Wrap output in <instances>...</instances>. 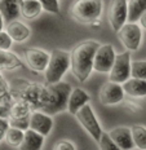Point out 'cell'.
<instances>
[{"mask_svg": "<svg viewBox=\"0 0 146 150\" xmlns=\"http://www.w3.org/2000/svg\"><path fill=\"white\" fill-rule=\"evenodd\" d=\"M101 44L96 40H85L74 47L71 51V69L79 82H87L93 71V60L96 51Z\"/></svg>", "mask_w": 146, "mask_h": 150, "instance_id": "cell-1", "label": "cell"}, {"mask_svg": "<svg viewBox=\"0 0 146 150\" xmlns=\"http://www.w3.org/2000/svg\"><path fill=\"white\" fill-rule=\"evenodd\" d=\"M14 87H12L14 100H22L34 110H43L49 101L48 86L34 82H26L25 79H16Z\"/></svg>", "mask_w": 146, "mask_h": 150, "instance_id": "cell-2", "label": "cell"}, {"mask_svg": "<svg viewBox=\"0 0 146 150\" xmlns=\"http://www.w3.org/2000/svg\"><path fill=\"white\" fill-rule=\"evenodd\" d=\"M71 69V52L63 49H54L51 53V60L44 71L45 82L48 84L58 83L65 74Z\"/></svg>", "mask_w": 146, "mask_h": 150, "instance_id": "cell-3", "label": "cell"}, {"mask_svg": "<svg viewBox=\"0 0 146 150\" xmlns=\"http://www.w3.org/2000/svg\"><path fill=\"white\" fill-rule=\"evenodd\" d=\"M48 88H49V93H51L49 101L42 111H44L49 115H56L61 111L67 110L69 98L71 95V91H73L71 84L61 80L58 83L48 84Z\"/></svg>", "mask_w": 146, "mask_h": 150, "instance_id": "cell-4", "label": "cell"}, {"mask_svg": "<svg viewBox=\"0 0 146 150\" xmlns=\"http://www.w3.org/2000/svg\"><path fill=\"white\" fill-rule=\"evenodd\" d=\"M104 11V0H76L71 7V16L80 23L91 25L100 20Z\"/></svg>", "mask_w": 146, "mask_h": 150, "instance_id": "cell-5", "label": "cell"}, {"mask_svg": "<svg viewBox=\"0 0 146 150\" xmlns=\"http://www.w3.org/2000/svg\"><path fill=\"white\" fill-rule=\"evenodd\" d=\"M75 117H76L78 122L82 124V127L89 133V136H91L96 142L100 141L104 131H102V127H101L100 122H98V119H97V117H96L95 111H93L92 106L89 104L84 105L79 111L76 112Z\"/></svg>", "mask_w": 146, "mask_h": 150, "instance_id": "cell-6", "label": "cell"}, {"mask_svg": "<svg viewBox=\"0 0 146 150\" xmlns=\"http://www.w3.org/2000/svg\"><path fill=\"white\" fill-rule=\"evenodd\" d=\"M124 48L129 52H137L142 43V27L137 22H127L116 33Z\"/></svg>", "mask_w": 146, "mask_h": 150, "instance_id": "cell-7", "label": "cell"}, {"mask_svg": "<svg viewBox=\"0 0 146 150\" xmlns=\"http://www.w3.org/2000/svg\"><path fill=\"white\" fill-rule=\"evenodd\" d=\"M107 20L115 33L128 22V0H110L107 8Z\"/></svg>", "mask_w": 146, "mask_h": 150, "instance_id": "cell-8", "label": "cell"}, {"mask_svg": "<svg viewBox=\"0 0 146 150\" xmlns=\"http://www.w3.org/2000/svg\"><path fill=\"white\" fill-rule=\"evenodd\" d=\"M131 65H132V58L129 51H124L119 53V54H116V60L114 62V66L109 73V80L119 84L127 82L129 78H132Z\"/></svg>", "mask_w": 146, "mask_h": 150, "instance_id": "cell-9", "label": "cell"}, {"mask_svg": "<svg viewBox=\"0 0 146 150\" xmlns=\"http://www.w3.org/2000/svg\"><path fill=\"white\" fill-rule=\"evenodd\" d=\"M116 60L115 49L111 44H101L96 51L93 60V70L100 74H109Z\"/></svg>", "mask_w": 146, "mask_h": 150, "instance_id": "cell-10", "label": "cell"}, {"mask_svg": "<svg viewBox=\"0 0 146 150\" xmlns=\"http://www.w3.org/2000/svg\"><path fill=\"white\" fill-rule=\"evenodd\" d=\"M124 97H126V92H124L123 84L110 82V80L102 84L100 92H98L100 102L105 106L119 105L120 102L124 101Z\"/></svg>", "mask_w": 146, "mask_h": 150, "instance_id": "cell-11", "label": "cell"}, {"mask_svg": "<svg viewBox=\"0 0 146 150\" xmlns=\"http://www.w3.org/2000/svg\"><path fill=\"white\" fill-rule=\"evenodd\" d=\"M51 60V53L42 48H27L25 51V61L35 73H44Z\"/></svg>", "mask_w": 146, "mask_h": 150, "instance_id": "cell-12", "label": "cell"}, {"mask_svg": "<svg viewBox=\"0 0 146 150\" xmlns=\"http://www.w3.org/2000/svg\"><path fill=\"white\" fill-rule=\"evenodd\" d=\"M30 128L47 137L53 129L52 115L47 114L42 110H34L30 115Z\"/></svg>", "mask_w": 146, "mask_h": 150, "instance_id": "cell-13", "label": "cell"}, {"mask_svg": "<svg viewBox=\"0 0 146 150\" xmlns=\"http://www.w3.org/2000/svg\"><path fill=\"white\" fill-rule=\"evenodd\" d=\"M109 135L122 150H133L136 148L132 129L129 127H115L109 131Z\"/></svg>", "mask_w": 146, "mask_h": 150, "instance_id": "cell-14", "label": "cell"}, {"mask_svg": "<svg viewBox=\"0 0 146 150\" xmlns=\"http://www.w3.org/2000/svg\"><path fill=\"white\" fill-rule=\"evenodd\" d=\"M5 31L11 35L13 42L17 43H23L31 36V29L22 21L14 20L12 22L5 25Z\"/></svg>", "mask_w": 146, "mask_h": 150, "instance_id": "cell-15", "label": "cell"}, {"mask_svg": "<svg viewBox=\"0 0 146 150\" xmlns=\"http://www.w3.org/2000/svg\"><path fill=\"white\" fill-rule=\"evenodd\" d=\"M89 101H91V97H89V95L83 88H79V87L73 88L70 98H69L67 111L73 115H76V112L79 111L84 105L89 104Z\"/></svg>", "mask_w": 146, "mask_h": 150, "instance_id": "cell-16", "label": "cell"}, {"mask_svg": "<svg viewBox=\"0 0 146 150\" xmlns=\"http://www.w3.org/2000/svg\"><path fill=\"white\" fill-rule=\"evenodd\" d=\"M21 3L22 0H1L0 1V14L7 23L17 20L21 16Z\"/></svg>", "mask_w": 146, "mask_h": 150, "instance_id": "cell-17", "label": "cell"}, {"mask_svg": "<svg viewBox=\"0 0 146 150\" xmlns=\"http://www.w3.org/2000/svg\"><path fill=\"white\" fill-rule=\"evenodd\" d=\"M123 88L127 96L132 98H144L146 97V80L129 78L123 83Z\"/></svg>", "mask_w": 146, "mask_h": 150, "instance_id": "cell-18", "label": "cell"}, {"mask_svg": "<svg viewBox=\"0 0 146 150\" xmlns=\"http://www.w3.org/2000/svg\"><path fill=\"white\" fill-rule=\"evenodd\" d=\"M44 139L45 137L40 135L39 132L29 128L25 131V137L23 141L20 145V150H42L44 146Z\"/></svg>", "mask_w": 146, "mask_h": 150, "instance_id": "cell-19", "label": "cell"}, {"mask_svg": "<svg viewBox=\"0 0 146 150\" xmlns=\"http://www.w3.org/2000/svg\"><path fill=\"white\" fill-rule=\"evenodd\" d=\"M22 67L23 62L16 53L0 49V70H14Z\"/></svg>", "mask_w": 146, "mask_h": 150, "instance_id": "cell-20", "label": "cell"}, {"mask_svg": "<svg viewBox=\"0 0 146 150\" xmlns=\"http://www.w3.org/2000/svg\"><path fill=\"white\" fill-rule=\"evenodd\" d=\"M43 11L39 0H22L21 3V16L26 20H35Z\"/></svg>", "mask_w": 146, "mask_h": 150, "instance_id": "cell-21", "label": "cell"}, {"mask_svg": "<svg viewBox=\"0 0 146 150\" xmlns=\"http://www.w3.org/2000/svg\"><path fill=\"white\" fill-rule=\"evenodd\" d=\"M32 109L22 100H14L9 110V119H23L30 118Z\"/></svg>", "mask_w": 146, "mask_h": 150, "instance_id": "cell-22", "label": "cell"}, {"mask_svg": "<svg viewBox=\"0 0 146 150\" xmlns=\"http://www.w3.org/2000/svg\"><path fill=\"white\" fill-rule=\"evenodd\" d=\"M146 13V0H128V22H138Z\"/></svg>", "mask_w": 146, "mask_h": 150, "instance_id": "cell-23", "label": "cell"}, {"mask_svg": "<svg viewBox=\"0 0 146 150\" xmlns=\"http://www.w3.org/2000/svg\"><path fill=\"white\" fill-rule=\"evenodd\" d=\"M23 137H25V131L16 127H9L7 133H5L4 140L12 148H20V145L23 141Z\"/></svg>", "mask_w": 146, "mask_h": 150, "instance_id": "cell-24", "label": "cell"}, {"mask_svg": "<svg viewBox=\"0 0 146 150\" xmlns=\"http://www.w3.org/2000/svg\"><path fill=\"white\" fill-rule=\"evenodd\" d=\"M131 129H132L135 146L138 150H146V127L136 124V126L131 127Z\"/></svg>", "mask_w": 146, "mask_h": 150, "instance_id": "cell-25", "label": "cell"}, {"mask_svg": "<svg viewBox=\"0 0 146 150\" xmlns=\"http://www.w3.org/2000/svg\"><path fill=\"white\" fill-rule=\"evenodd\" d=\"M14 101V96L12 92V87L7 80H4L0 84V104L11 106Z\"/></svg>", "mask_w": 146, "mask_h": 150, "instance_id": "cell-26", "label": "cell"}, {"mask_svg": "<svg viewBox=\"0 0 146 150\" xmlns=\"http://www.w3.org/2000/svg\"><path fill=\"white\" fill-rule=\"evenodd\" d=\"M131 76L136 79L146 80V61L145 60H135L131 65Z\"/></svg>", "mask_w": 146, "mask_h": 150, "instance_id": "cell-27", "label": "cell"}, {"mask_svg": "<svg viewBox=\"0 0 146 150\" xmlns=\"http://www.w3.org/2000/svg\"><path fill=\"white\" fill-rule=\"evenodd\" d=\"M98 146H100V150H122L114 142V140L110 137L109 132L102 133L100 141H98Z\"/></svg>", "mask_w": 146, "mask_h": 150, "instance_id": "cell-28", "label": "cell"}, {"mask_svg": "<svg viewBox=\"0 0 146 150\" xmlns=\"http://www.w3.org/2000/svg\"><path fill=\"white\" fill-rule=\"evenodd\" d=\"M39 1L43 7V11L52 14L60 13V3H58V0H39Z\"/></svg>", "mask_w": 146, "mask_h": 150, "instance_id": "cell-29", "label": "cell"}, {"mask_svg": "<svg viewBox=\"0 0 146 150\" xmlns=\"http://www.w3.org/2000/svg\"><path fill=\"white\" fill-rule=\"evenodd\" d=\"M13 45V39L5 30L0 31V49L3 51H9Z\"/></svg>", "mask_w": 146, "mask_h": 150, "instance_id": "cell-30", "label": "cell"}, {"mask_svg": "<svg viewBox=\"0 0 146 150\" xmlns=\"http://www.w3.org/2000/svg\"><path fill=\"white\" fill-rule=\"evenodd\" d=\"M9 126L20 128L22 131H27L30 128V118H23V119H8Z\"/></svg>", "mask_w": 146, "mask_h": 150, "instance_id": "cell-31", "label": "cell"}, {"mask_svg": "<svg viewBox=\"0 0 146 150\" xmlns=\"http://www.w3.org/2000/svg\"><path fill=\"white\" fill-rule=\"evenodd\" d=\"M53 150H76V148L70 140H60L54 144Z\"/></svg>", "mask_w": 146, "mask_h": 150, "instance_id": "cell-32", "label": "cell"}, {"mask_svg": "<svg viewBox=\"0 0 146 150\" xmlns=\"http://www.w3.org/2000/svg\"><path fill=\"white\" fill-rule=\"evenodd\" d=\"M9 127H11L9 126V120L5 119V118H0V142L4 140L5 133H7Z\"/></svg>", "mask_w": 146, "mask_h": 150, "instance_id": "cell-33", "label": "cell"}, {"mask_svg": "<svg viewBox=\"0 0 146 150\" xmlns=\"http://www.w3.org/2000/svg\"><path fill=\"white\" fill-rule=\"evenodd\" d=\"M138 25L142 27V29H145L146 30V13H144L140 17V20H138Z\"/></svg>", "mask_w": 146, "mask_h": 150, "instance_id": "cell-34", "label": "cell"}, {"mask_svg": "<svg viewBox=\"0 0 146 150\" xmlns=\"http://www.w3.org/2000/svg\"><path fill=\"white\" fill-rule=\"evenodd\" d=\"M91 26H92L95 30H98V29L101 27V20H97V21H95V22H92Z\"/></svg>", "mask_w": 146, "mask_h": 150, "instance_id": "cell-35", "label": "cell"}, {"mask_svg": "<svg viewBox=\"0 0 146 150\" xmlns=\"http://www.w3.org/2000/svg\"><path fill=\"white\" fill-rule=\"evenodd\" d=\"M4 25H5V21H4V18H3V16L0 14V31L4 30Z\"/></svg>", "mask_w": 146, "mask_h": 150, "instance_id": "cell-36", "label": "cell"}, {"mask_svg": "<svg viewBox=\"0 0 146 150\" xmlns=\"http://www.w3.org/2000/svg\"><path fill=\"white\" fill-rule=\"evenodd\" d=\"M4 80H5V79H4V76H3L1 73H0V84H1L3 82H4Z\"/></svg>", "mask_w": 146, "mask_h": 150, "instance_id": "cell-37", "label": "cell"}, {"mask_svg": "<svg viewBox=\"0 0 146 150\" xmlns=\"http://www.w3.org/2000/svg\"><path fill=\"white\" fill-rule=\"evenodd\" d=\"M0 1H1V0H0Z\"/></svg>", "mask_w": 146, "mask_h": 150, "instance_id": "cell-38", "label": "cell"}]
</instances>
